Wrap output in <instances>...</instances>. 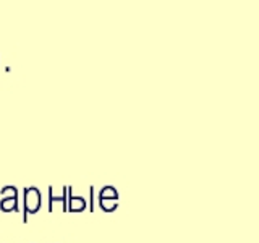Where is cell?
Segmentation results:
<instances>
[{
  "mask_svg": "<svg viewBox=\"0 0 259 243\" xmlns=\"http://www.w3.org/2000/svg\"><path fill=\"white\" fill-rule=\"evenodd\" d=\"M23 205H24L23 222L26 224L29 214H36L40 205H42V194H40L39 188H36V186H26L23 190Z\"/></svg>",
  "mask_w": 259,
  "mask_h": 243,
  "instance_id": "6da1fadb",
  "label": "cell"
},
{
  "mask_svg": "<svg viewBox=\"0 0 259 243\" xmlns=\"http://www.w3.org/2000/svg\"><path fill=\"white\" fill-rule=\"evenodd\" d=\"M67 196H68V186H63L62 196H55L54 188H52V186H49V213H52L54 205H57V202H60V205H62L63 213H68V199H67Z\"/></svg>",
  "mask_w": 259,
  "mask_h": 243,
  "instance_id": "7a4b0ae2",
  "label": "cell"
},
{
  "mask_svg": "<svg viewBox=\"0 0 259 243\" xmlns=\"http://www.w3.org/2000/svg\"><path fill=\"white\" fill-rule=\"evenodd\" d=\"M68 211L70 213H79V211L86 209V201L84 198H78L71 194V186H68Z\"/></svg>",
  "mask_w": 259,
  "mask_h": 243,
  "instance_id": "3957f363",
  "label": "cell"
},
{
  "mask_svg": "<svg viewBox=\"0 0 259 243\" xmlns=\"http://www.w3.org/2000/svg\"><path fill=\"white\" fill-rule=\"evenodd\" d=\"M0 209L4 213H12V211H16L18 213L20 206H18V194L16 196H10V198H2L0 199Z\"/></svg>",
  "mask_w": 259,
  "mask_h": 243,
  "instance_id": "277c9868",
  "label": "cell"
},
{
  "mask_svg": "<svg viewBox=\"0 0 259 243\" xmlns=\"http://www.w3.org/2000/svg\"><path fill=\"white\" fill-rule=\"evenodd\" d=\"M0 193H2L4 198H10V196H16V194H18V190H16V186L8 185V186H4V188L0 190Z\"/></svg>",
  "mask_w": 259,
  "mask_h": 243,
  "instance_id": "5b68a950",
  "label": "cell"
},
{
  "mask_svg": "<svg viewBox=\"0 0 259 243\" xmlns=\"http://www.w3.org/2000/svg\"><path fill=\"white\" fill-rule=\"evenodd\" d=\"M105 198H117V191L115 188H112V186H105V188L101 191V199H105Z\"/></svg>",
  "mask_w": 259,
  "mask_h": 243,
  "instance_id": "8992f818",
  "label": "cell"
},
{
  "mask_svg": "<svg viewBox=\"0 0 259 243\" xmlns=\"http://www.w3.org/2000/svg\"><path fill=\"white\" fill-rule=\"evenodd\" d=\"M101 206H102V209H105V211H113L117 205H115V202H112V201L101 199Z\"/></svg>",
  "mask_w": 259,
  "mask_h": 243,
  "instance_id": "52a82bcc",
  "label": "cell"
},
{
  "mask_svg": "<svg viewBox=\"0 0 259 243\" xmlns=\"http://www.w3.org/2000/svg\"><path fill=\"white\" fill-rule=\"evenodd\" d=\"M94 194V188L91 186V196ZM91 211H94V198H91Z\"/></svg>",
  "mask_w": 259,
  "mask_h": 243,
  "instance_id": "ba28073f",
  "label": "cell"
}]
</instances>
